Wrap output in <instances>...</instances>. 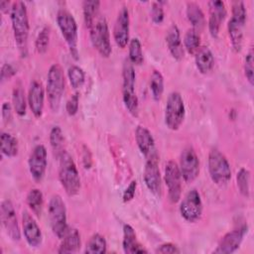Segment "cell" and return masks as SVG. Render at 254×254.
I'll return each mask as SVG.
<instances>
[{
  "mask_svg": "<svg viewBox=\"0 0 254 254\" xmlns=\"http://www.w3.org/2000/svg\"><path fill=\"white\" fill-rule=\"evenodd\" d=\"M10 18L14 39L18 50L22 57H26L28 52V37L30 26L27 7L24 2L16 1L12 3Z\"/></svg>",
  "mask_w": 254,
  "mask_h": 254,
  "instance_id": "obj_1",
  "label": "cell"
},
{
  "mask_svg": "<svg viewBox=\"0 0 254 254\" xmlns=\"http://www.w3.org/2000/svg\"><path fill=\"white\" fill-rule=\"evenodd\" d=\"M59 180L67 195L73 196L79 192L80 177L71 156L64 150L58 159Z\"/></svg>",
  "mask_w": 254,
  "mask_h": 254,
  "instance_id": "obj_2",
  "label": "cell"
},
{
  "mask_svg": "<svg viewBox=\"0 0 254 254\" xmlns=\"http://www.w3.org/2000/svg\"><path fill=\"white\" fill-rule=\"evenodd\" d=\"M231 18L228 21V36L231 47L239 53L243 46V29L246 23V8L243 1H233L231 4Z\"/></svg>",
  "mask_w": 254,
  "mask_h": 254,
  "instance_id": "obj_3",
  "label": "cell"
},
{
  "mask_svg": "<svg viewBox=\"0 0 254 254\" xmlns=\"http://www.w3.org/2000/svg\"><path fill=\"white\" fill-rule=\"evenodd\" d=\"M136 73L134 65L126 59L122 67V99L127 111L134 117L139 113V101L135 92Z\"/></svg>",
  "mask_w": 254,
  "mask_h": 254,
  "instance_id": "obj_4",
  "label": "cell"
},
{
  "mask_svg": "<svg viewBox=\"0 0 254 254\" xmlns=\"http://www.w3.org/2000/svg\"><path fill=\"white\" fill-rule=\"evenodd\" d=\"M46 90L50 108L53 112H58L64 91V75L61 65L58 64H52L49 68Z\"/></svg>",
  "mask_w": 254,
  "mask_h": 254,
  "instance_id": "obj_5",
  "label": "cell"
},
{
  "mask_svg": "<svg viewBox=\"0 0 254 254\" xmlns=\"http://www.w3.org/2000/svg\"><path fill=\"white\" fill-rule=\"evenodd\" d=\"M48 215L50 219V224L54 234L62 239L68 229L66 221V208L65 203L62 196L59 194H54L49 201L48 205Z\"/></svg>",
  "mask_w": 254,
  "mask_h": 254,
  "instance_id": "obj_6",
  "label": "cell"
},
{
  "mask_svg": "<svg viewBox=\"0 0 254 254\" xmlns=\"http://www.w3.org/2000/svg\"><path fill=\"white\" fill-rule=\"evenodd\" d=\"M57 23L61 30V33L65 40L71 57L78 60L77 50V24L73 16L66 10H60L57 14Z\"/></svg>",
  "mask_w": 254,
  "mask_h": 254,
  "instance_id": "obj_7",
  "label": "cell"
},
{
  "mask_svg": "<svg viewBox=\"0 0 254 254\" xmlns=\"http://www.w3.org/2000/svg\"><path fill=\"white\" fill-rule=\"evenodd\" d=\"M208 173L211 181L222 186L231 179V169L226 157L217 149H212L208 154Z\"/></svg>",
  "mask_w": 254,
  "mask_h": 254,
  "instance_id": "obj_8",
  "label": "cell"
},
{
  "mask_svg": "<svg viewBox=\"0 0 254 254\" xmlns=\"http://www.w3.org/2000/svg\"><path fill=\"white\" fill-rule=\"evenodd\" d=\"M89 31L90 42L93 48L100 54V56L103 58H108L112 53V48L106 19L104 17L97 18Z\"/></svg>",
  "mask_w": 254,
  "mask_h": 254,
  "instance_id": "obj_9",
  "label": "cell"
},
{
  "mask_svg": "<svg viewBox=\"0 0 254 254\" xmlns=\"http://www.w3.org/2000/svg\"><path fill=\"white\" fill-rule=\"evenodd\" d=\"M186 109L182 95L173 91L169 94L165 108V124L171 130H178L185 118Z\"/></svg>",
  "mask_w": 254,
  "mask_h": 254,
  "instance_id": "obj_10",
  "label": "cell"
},
{
  "mask_svg": "<svg viewBox=\"0 0 254 254\" xmlns=\"http://www.w3.org/2000/svg\"><path fill=\"white\" fill-rule=\"evenodd\" d=\"M180 213L188 222H196L202 214V201L199 192L192 189L189 190L180 204Z\"/></svg>",
  "mask_w": 254,
  "mask_h": 254,
  "instance_id": "obj_11",
  "label": "cell"
},
{
  "mask_svg": "<svg viewBox=\"0 0 254 254\" xmlns=\"http://www.w3.org/2000/svg\"><path fill=\"white\" fill-rule=\"evenodd\" d=\"M182 175L179 166L174 161H169L165 166L164 180L168 189V197L171 202L176 203L182 195Z\"/></svg>",
  "mask_w": 254,
  "mask_h": 254,
  "instance_id": "obj_12",
  "label": "cell"
},
{
  "mask_svg": "<svg viewBox=\"0 0 254 254\" xmlns=\"http://www.w3.org/2000/svg\"><path fill=\"white\" fill-rule=\"evenodd\" d=\"M144 182L148 190L156 196H162V178L159 169V156H154L149 159H146L144 174Z\"/></svg>",
  "mask_w": 254,
  "mask_h": 254,
  "instance_id": "obj_13",
  "label": "cell"
},
{
  "mask_svg": "<svg viewBox=\"0 0 254 254\" xmlns=\"http://www.w3.org/2000/svg\"><path fill=\"white\" fill-rule=\"evenodd\" d=\"M248 232V225L242 224L222 236L218 245L213 250L215 254H230L235 252L241 245L245 235Z\"/></svg>",
  "mask_w": 254,
  "mask_h": 254,
  "instance_id": "obj_14",
  "label": "cell"
},
{
  "mask_svg": "<svg viewBox=\"0 0 254 254\" xmlns=\"http://www.w3.org/2000/svg\"><path fill=\"white\" fill-rule=\"evenodd\" d=\"M180 172L186 183H192L199 174V160L191 147H186L180 157Z\"/></svg>",
  "mask_w": 254,
  "mask_h": 254,
  "instance_id": "obj_15",
  "label": "cell"
},
{
  "mask_svg": "<svg viewBox=\"0 0 254 254\" xmlns=\"http://www.w3.org/2000/svg\"><path fill=\"white\" fill-rule=\"evenodd\" d=\"M48 165V153L44 145L39 144L32 150L29 160V172L35 182L41 183L45 177Z\"/></svg>",
  "mask_w": 254,
  "mask_h": 254,
  "instance_id": "obj_16",
  "label": "cell"
},
{
  "mask_svg": "<svg viewBox=\"0 0 254 254\" xmlns=\"http://www.w3.org/2000/svg\"><path fill=\"white\" fill-rule=\"evenodd\" d=\"M0 213L1 222L7 235L13 241H19L21 239V232L16 216V211L11 200L6 199L1 202Z\"/></svg>",
  "mask_w": 254,
  "mask_h": 254,
  "instance_id": "obj_17",
  "label": "cell"
},
{
  "mask_svg": "<svg viewBox=\"0 0 254 254\" xmlns=\"http://www.w3.org/2000/svg\"><path fill=\"white\" fill-rule=\"evenodd\" d=\"M130 26V18L129 12L126 6H122L118 12L114 29H113V37L116 45L124 49L129 44V28Z\"/></svg>",
  "mask_w": 254,
  "mask_h": 254,
  "instance_id": "obj_18",
  "label": "cell"
},
{
  "mask_svg": "<svg viewBox=\"0 0 254 254\" xmlns=\"http://www.w3.org/2000/svg\"><path fill=\"white\" fill-rule=\"evenodd\" d=\"M22 227L27 243L31 247H39L43 240L42 231L34 217L27 210L22 212Z\"/></svg>",
  "mask_w": 254,
  "mask_h": 254,
  "instance_id": "obj_19",
  "label": "cell"
},
{
  "mask_svg": "<svg viewBox=\"0 0 254 254\" xmlns=\"http://www.w3.org/2000/svg\"><path fill=\"white\" fill-rule=\"evenodd\" d=\"M209 17H208V31L212 38L216 39L219 34L220 26L226 17V8L222 1L212 0L208 2Z\"/></svg>",
  "mask_w": 254,
  "mask_h": 254,
  "instance_id": "obj_20",
  "label": "cell"
},
{
  "mask_svg": "<svg viewBox=\"0 0 254 254\" xmlns=\"http://www.w3.org/2000/svg\"><path fill=\"white\" fill-rule=\"evenodd\" d=\"M135 140L140 152L146 159L158 155L153 135L146 127L137 126L135 130Z\"/></svg>",
  "mask_w": 254,
  "mask_h": 254,
  "instance_id": "obj_21",
  "label": "cell"
},
{
  "mask_svg": "<svg viewBox=\"0 0 254 254\" xmlns=\"http://www.w3.org/2000/svg\"><path fill=\"white\" fill-rule=\"evenodd\" d=\"M45 102V90L41 82L33 80L28 91V104L35 117L40 118L43 114Z\"/></svg>",
  "mask_w": 254,
  "mask_h": 254,
  "instance_id": "obj_22",
  "label": "cell"
},
{
  "mask_svg": "<svg viewBox=\"0 0 254 254\" xmlns=\"http://www.w3.org/2000/svg\"><path fill=\"white\" fill-rule=\"evenodd\" d=\"M166 43L172 57L176 61H182L184 59V46L181 39V33L177 25H172L166 35Z\"/></svg>",
  "mask_w": 254,
  "mask_h": 254,
  "instance_id": "obj_23",
  "label": "cell"
},
{
  "mask_svg": "<svg viewBox=\"0 0 254 254\" xmlns=\"http://www.w3.org/2000/svg\"><path fill=\"white\" fill-rule=\"evenodd\" d=\"M122 247L125 253L135 254V253H147L148 251L138 242L136 232L130 224H125L123 226V239Z\"/></svg>",
  "mask_w": 254,
  "mask_h": 254,
  "instance_id": "obj_24",
  "label": "cell"
},
{
  "mask_svg": "<svg viewBox=\"0 0 254 254\" xmlns=\"http://www.w3.org/2000/svg\"><path fill=\"white\" fill-rule=\"evenodd\" d=\"M81 246L80 234L77 229L69 228L62 238V243L58 249V253L60 254H67L74 253L79 250Z\"/></svg>",
  "mask_w": 254,
  "mask_h": 254,
  "instance_id": "obj_25",
  "label": "cell"
},
{
  "mask_svg": "<svg viewBox=\"0 0 254 254\" xmlns=\"http://www.w3.org/2000/svg\"><path fill=\"white\" fill-rule=\"evenodd\" d=\"M195 66L202 74L208 73L214 65V57L207 47H200L194 54Z\"/></svg>",
  "mask_w": 254,
  "mask_h": 254,
  "instance_id": "obj_26",
  "label": "cell"
},
{
  "mask_svg": "<svg viewBox=\"0 0 254 254\" xmlns=\"http://www.w3.org/2000/svg\"><path fill=\"white\" fill-rule=\"evenodd\" d=\"M186 13L190 23L191 24V29L196 32L202 31L205 26V18L199 5L194 2H188Z\"/></svg>",
  "mask_w": 254,
  "mask_h": 254,
  "instance_id": "obj_27",
  "label": "cell"
},
{
  "mask_svg": "<svg viewBox=\"0 0 254 254\" xmlns=\"http://www.w3.org/2000/svg\"><path fill=\"white\" fill-rule=\"evenodd\" d=\"M0 145H1V153L8 157L13 158L17 156L19 151V145L18 140L16 137L11 135L10 133L2 132L0 136Z\"/></svg>",
  "mask_w": 254,
  "mask_h": 254,
  "instance_id": "obj_28",
  "label": "cell"
},
{
  "mask_svg": "<svg viewBox=\"0 0 254 254\" xmlns=\"http://www.w3.org/2000/svg\"><path fill=\"white\" fill-rule=\"evenodd\" d=\"M50 144L54 153V156L58 160L61 154L64 151V138L60 126H54L50 132Z\"/></svg>",
  "mask_w": 254,
  "mask_h": 254,
  "instance_id": "obj_29",
  "label": "cell"
},
{
  "mask_svg": "<svg viewBox=\"0 0 254 254\" xmlns=\"http://www.w3.org/2000/svg\"><path fill=\"white\" fill-rule=\"evenodd\" d=\"M99 7H100V2L95 1V0L84 1L82 3L83 19H84V23L88 29H90L91 26L94 24V22L97 20Z\"/></svg>",
  "mask_w": 254,
  "mask_h": 254,
  "instance_id": "obj_30",
  "label": "cell"
},
{
  "mask_svg": "<svg viewBox=\"0 0 254 254\" xmlns=\"http://www.w3.org/2000/svg\"><path fill=\"white\" fill-rule=\"evenodd\" d=\"M149 86L153 99L155 101H160L164 92V77L159 70L154 69L152 71Z\"/></svg>",
  "mask_w": 254,
  "mask_h": 254,
  "instance_id": "obj_31",
  "label": "cell"
},
{
  "mask_svg": "<svg viewBox=\"0 0 254 254\" xmlns=\"http://www.w3.org/2000/svg\"><path fill=\"white\" fill-rule=\"evenodd\" d=\"M26 201L32 212L37 216H40L44 205V196L42 191L38 189H32L27 194Z\"/></svg>",
  "mask_w": 254,
  "mask_h": 254,
  "instance_id": "obj_32",
  "label": "cell"
},
{
  "mask_svg": "<svg viewBox=\"0 0 254 254\" xmlns=\"http://www.w3.org/2000/svg\"><path fill=\"white\" fill-rule=\"evenodd\" d=\"M106 250H107V243L104 236H102L99 233H95L87 241L85 245L84 253L103 254L106 252Z\"/></svg>",
  "mask_w": 254,
  "mask_h": 254,
  "instance_id": "obj_33",
  "label": "cell"
},
{
  "mask_svg": "<svg viewBox=\"0 0 254 254\" xmlns=\"http://www.w3.org/2000/svg\"><path fill=\"white\" fill-rule=\"evenodd\" d=\"M12 102H13V107L16 113L19 116H24L26 114V98H25V91L19 82L18 84L15 85L12 93Z\"/></svg>",
  "mask_w": 254,
  "mask_h": 254,
  "instance_id": "obj_34",
  "label": "cell"
},
{
  "mask_svg": "<svg viewBox=\"0 0 254 254\" xmlns=\"http://www.w3.org/2000/svg\"><path fill=\"white\" fill-rule=\"evenodd\" d=\"M184 48L189 54H195L196 51L200 48V37L198 32L193 29L187 31L184 37Z\"/></svg>",
  "mask_w": 254,
  "mask_h": 254,
  "instance_id": "obj_35",
  "label": "cell"
},
{
  "mask_svg": "<svg viewBox=\"0 0 254 254\" xmlns=\"http://www.w3.org/2000/svg\"><path fill=\"white\" fill-rule=\"evenodd\" d=\"M128 60L134 65H141L144 62L142 46L139 39L134 38L129 42V57Z\"/></svg>",
  "mask_w": 254,
  "mask_h": 254,
  "instance_id": "obj_36",
  "label": "cell"
},
{
  "mask_svg": "<svg viewBox=\"0 0 254 254\" xmlns=\"http://www.w3.org/2000/svg\"><path fill=\"white\" fill-rule=\"evenodd\" d=\"M236 182H237V187H238L240 193L245 197H249V195H250V172L245 168H241L237 172Z\"/></svg>",
  "mask_w": 254,
  "mask_h": 254,
  "instance_id": "obj_37",
  "label": "cell"
},
{
  "mask_svg": "<svg viewBox=\"0 0 254 254\" xmlns=\"http://www.w3.org/2000/svg\"><path fill=\"white\" fill-rule=\"evenodd\" d=\"M67 76L69 83L73 88H79L83 85L85 80V73L81 67L78 65H70L67 69Z\"/></svg>",
  "mask_w": 254,
  "mask_h": 254,
  "instance_id": "obj_38",
  "label": "cell"
},
{
  "mask_svg": "<svg viewBox=\"0 0 254 254\" xmlns=\"http://www.w3.org/2000/svg\"><path fill=\"white\" fill-rule=\"evenodd\" d=\"M50 44V29L48 27H44L38 34L35 47L39 54H45L49 48Z\"/></svg>",
  "mask_w": 254,
  "mask_h": 254,
  "instance_id": "obj_39",
  "label": "cell"
},
{
  "mask_svg": "<svg viewBox=\"0 0 254 254\" xmlns=\"http://www.w3.org/2000/svg\"><path fill=\"white\" fill-rule=\"evenodd\" d=\"M253 50L250 49L244 60V74L250 85L254 82V60H253Z\"/></svg>",
  "mask_w": 254,
  "mask_h": 254,
  "instance_id": "obj_40",
  "label": "cell"
},
{
  "mask_svg": "<svg viewBox=\"0 0 254 254\" xmlns=\"http://www.w3.org/2000/svg\"><path fill=\"white\" fill-rule=\"evenodd\" d=\"M163 2H153L150 11V17L155 24H161L164 20Z\"/></svg>",
  "mask_w": 254,
  "mask_h": 254,
  "instance_id": "obj_41",
  "label": "cell"
},
{
  "mask_svg": "<svg viewBox=\"0 0 254 254\" xmlns=\"http://www.w3.org/2000/svg\"><path fill=\"white\" fill-rule=\"evenodd\" d=\"M78 103H79V96L78 93H74L70 96L65 104V110L69 116H73L78 111Z\"/></svg>",
  "mask_w": 254,
  "mask_h": 254,
  "instance_id": "obj_42",
  "label": "cell"
},
{
  "mask_svg": "<svg viewBox=\"0 0 254 254\" xmlns=\"http://www.w3.org/2000/svg\"><path fill=\"white\" fill-rule=\"evenodd\" d=\"M136 188H137V182L136 181H132L130 182V184L128 185V187L125 189V190L123 191V201L124 202H128L130 200L133 199L134 195H135V191H136Z\"/></svg>",
  "mask_w": 254,
  "mask_h": 254,
  "instance_id": "obj_43",
  "label": "cell"
},
{
  "mask_svg": "<svg viewBox=\"0 0 254 254\" xmlns=\"http://www.w3.org/2000/svg\"><path fill=\"white\" fill-rule=\"evenodd\" d=\"M16 69L14 66L10 64H4L1 67V82H4L5 80L11 78L13 75H15Z\"/></svg>",
  "mask_w": 254,
  "mask_h": 254,
  "instance_id": "obj_44",
  "label": "cell"
},
{
  "mask_svg": "<svg viewBox=\"0 0 254 254\" xmlns=\"http://www.w3.org/2000/svg\"><path fill=\"white\" fill-rule=\"evenodd\" d=\"M156 253H162V254H166V253H180V249L178 248L177 245L173 244V243H164L161 244L160 246L157 247V249L155 250Z\"/></svg>",
  "mask_w": 254,
  "mask_h": 254,
  "instance_id": "obj_45",
  "label": "cell"
},
{
  "mask_svg": "<svg viewBox=\"0 0 254 254\" xmlns=\"http://www.w3.org/2000/svg\"><path fill=\"white\" fill-rule=\"evenodd\" d=\"M1 115L5 123H9L12 120V106L9 102H4L1 108Z\"/></svg>",
  "mask_w": 254,
  "mask_h": 254,
  "instance_id": "obj_46",
  "label": "cell"
},
{
  "mask_svg": "<svg viewBox=\"0 0 254 254\" xmlns=\"http://www.w3.org/2000/svg\"><path fill=\"white\" fill-rule=\"evenodd\" d=\"M82 161H83V165L85 169H89L91 167L92 164V160H91V154L88 150V148L86 146H83V155H82Z\"/></svg>",
  "mask_w": 254,
  "mask_h": 254,
  "instance_id": "obj_47",
  "label": "cell"
},
{
  "mask_svg": "<svg viewBox=\"0 0 254 254\" xmlns=\"http://www.w3.org/2000/svg\"><path fill=\"white\" fill-rule=\"evenodd\" d=\"M11 7H12V5L10 6L9 1H1L0 2V10L3 13H7L8 11H11Z\"/></svg>",
  "mask_w": 254,
  "mask_h": 254,
  "instance_id": "obj_48",
  "label": "cell"
}]
</instances>
